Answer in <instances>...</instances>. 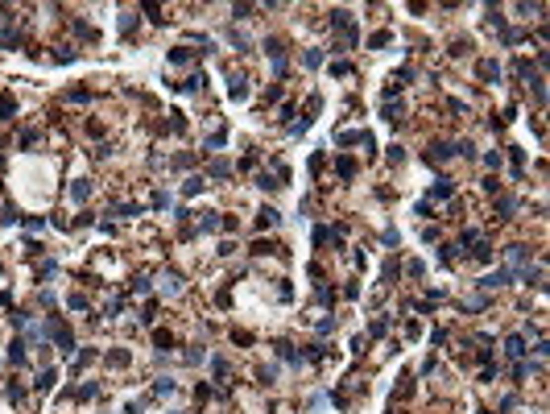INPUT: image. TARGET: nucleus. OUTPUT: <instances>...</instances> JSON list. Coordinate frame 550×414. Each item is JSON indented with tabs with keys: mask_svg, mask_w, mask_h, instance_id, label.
I'll use <instances>...</instances> for the list:
<instances>
[{
	"mask_svg": "<svg viewBox=\"0 0 550 414\" xmlns=\"http://www.w3.org/2000/svg\"><path fill=\"white\" fill-rule=\"evenodd\" d=\"M256 224H261V228H273L277 224V211H273V207H261V220H256Z\"/></svg>",
	"mask_w": 550,
	"mask_h": 414,
	"instance_id": "nucleus-1",
	"label": "nucleus"
},
{
	"mask_svg": "<svg viewBox=\"0 0 550 414\" xmlns=\"http://www.w3.org/2000/svg\"><path fill=\"white\" fill-rule=\"evenodd\" d=\"M505 352H509V356H521V352H525V340H521V336H513V340L505 344Z\"/></svg>",
	"mask_w": 550,
	"mask_h": 414,
	"instance_id": "nucleus-2",
	"label": "nucleus"
},
{
	"mask_svg": "<svg viewBox=\"0 0 550 414\" xmlns=\"http://www.w3.org/2000/svg\"><path fill=\"white\" fill-rule=\"evenodd\" d=\"M480 75H484V79H500V66L497 62H480Z\"/></svg>",
	"mask_w": 550,
	"mask_h": 414,
	"instance_id": "nucleus-3",
	"label": "nucleus"
},
{
	"mask_svg": "<svg viewBox=\"0 0 550 414\" xmlns=\"http://www.w3.org/2000/svg\"><path fill=\"white\" fill-rule=\"evenodd\" d=\"M451 191H455V187H451V178H439V182H435V195H439V199H447Z\"/></svg>",
	"mask_w": 550,
	"mask_h": 414,
	"instance_id": "nucleus-4",
	"label": "nucleus"
},
{
	"mask_svg": "<svg viewBox=\"0 0 550 414\" xmlns=\"http://www.w3.org/2000/svg\"><path fill=\"white\" fill-rule=\"evenodd\" d=\"M509 261H513V265H521V261H525V245H509Z\"/></svg>",
	"mask_w": 550,
	"mask_h": 414,
	"instance_id": "nucleus-5",
	"label": "nucleus"
},
{
	"mask_svg": "<svg viewBox=\"0 0 550 414\" xmlns=\"http://www.w3.org/2000/svg\"><path fill=\"white\" fill-rule=\"evenodd\" d=\"M517 211V199H513V195H505V199H500V215H513Z\"/></svg>",
	"mask_w": 550,
	"mask_h": 414,
	"instance_id": "nucleus-6",
	"label": "nucleus"
},
{
	"mask_svg": "<svg viewBox=\"0 0 550 414\" xmlns=\"http://www.w3.org/2000/svg\"><path fill=\"white\" fill-rule=\"evenodd\" d=\"M161 290H166V294H178L182 286H178V278H174V273H170V278H161Z\"/></svg>",
	"mask_w": 550,
	"mask_h": 414,
	"instance_id": "nucleus-7",
	"label": "nucleus"
},
{
	"mask_svg": "<svg viewBox=\"0 0 550 414\" xmlns=\"http://www.w3.org/2000/svg\"><path fill=\"white\" fill-rule=\"evenodd\" d=\"M71 195H75V199H79V203H83V199H87V195H91V187H87V182H75V187H71Z\"/></svg>",
	"mask_w": 550,
	"mask_h": 414,
	"instance_id": "nucleus-8",
	"label": "nucleus"
}]
</instances>
